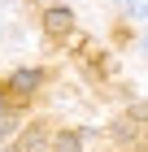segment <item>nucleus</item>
I'll return each instance as SVG.
<instances>
[{"label":"nucleus","instance_id":"obj_1","mask_svg":"<svg viewBox=\"0 0 148 152\" xmlns=\"http://www.w3.org/2000/svg\"><path fill=\"white\" fill-rule=\"evenodd\" d=\"M44 31H48L52 39H66L70 31H74V13H70V9H61V4H52V9L44 13Z\"/></svg>","mask_w":148,"mask_h":152},{"label":"nucleus","instance_id":"obj_2","mask_svg":"<svg viewBox=\"0 0 148 152\" xmlns=\"http://www.w3.org/2000/svg\"><path fill=\"white\" fill-rule=\"evenodd\" d=\"M48 148H52V139H48L44 126H26L18 135V143H13V152H48Z\"/></svg>","mask_w":148,"mask_h":152},{"label":"nucleus","instance_id":"obj_3","mask_svg":"<svg viewBox=\"0 0 148 152\" xmlns=\"http://www.w3.org/2000/svg\"><path fill=\"white\" fill-rule=\"evenodd\" d=\"M9 87H13L18 96H31L35 87H39V70H18V74L9 78Z\"/></svg>","mask_w":148,"mask_h":152},{"label":"nucleus","instance_id":"obj_4","mask_svg":"<svg viewBox=\"0 0 148 152\" xmlns=\"http://www.w3.org/2000/svg\"><path fill=\"white\" fill-rule=\"evenodd\" d=\"M52 152H83V135L79 130H57L52 135Z\"/></svg>","mask_w":148,"mask_h":152},{"label":"nucleus","instance_id":"obj_5","mask_svg":"<svg viewBox=\"0 0 148 152\" xmlns=\"http://www.w3.org/2000/svg\"><path fill=\"white\" fill-rule=\"evenodd\" d=\"M13 130H18V113L13 109H0V139H9Z\"/></svg>","mask_w":148,"mask_h":152},{"label":"nucleus","instance_id":"obj_6","mask_svg":"<svg viewBox=\"0 0 148 152\" xmlns=\"http://www.w3.org/2000/svg\"><path fill=\"white\" fill-rule=\"evenodd\" d=\"M126 13L135 22H148V0H126Z\"/></svg>","mask_w":148,"mask_h":152},{"label":"nucleus","instance_id":"obj_7","mask_svg":"<svg viewBox=\"0 0 148 152\" xmlns=\"http://www.w3.org/2000/svg\"><path fill=\"white\" fill-rule=\"evenodd\" d=\"M13 22V0H0V26Z\"/></svg>","mask_w":148,"mask_h":152},{"label":"nucleus","instance_id":"obj_8","mask_svg":"<svg viewBox=\"0 0 148 152\" xmlns=\"http://www.w3.org/2000/svg\"><path fill=\"white\" fill-rule=\"evenodd\" d=\"M126 122H148V100H144V104H135V109H131V117H126Z\"/></svg>","mask_w":148,"mask_h":152}]
</instances>
